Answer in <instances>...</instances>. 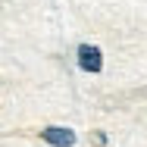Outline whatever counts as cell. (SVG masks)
Returning a JSON list of instances; mask_svg holds the SVG:
<instances>
[{
    "label": "cell",
    "mask_w": 147,
    "mask_h": 147,
    "mask_svg": "<svg viewBox=\"0 0 147 147\" xmlns=\"http://www.w3.org/2000/svg\"><path fill=\"white\" fill-rule=\"evenodd\" d=\"M41 138H44L47 144H53V147H69L75 141V131H72V128H63V125H50V128L41 131Z\"/></svg>",
    "instance_id": "7a4b0ae2"
},
{
    "label": "cell",
    "mask_w": 147,
    "mask_h": 147,
    "mask_svg": "<svg viewBox=\"0 0 147 147\" xmlns=\"http://www.w3.org/2000/svg\"><path fill=\"white\" fill-rule=\"evenodd\" d=\"M78 66H82L85 72H100L103 53H100L97 47H91V44H82V47H78Z\"/></svg>",
    "instance_id": "6da1fadb"
},
{
    "label": "cell",
    "mask_w": 147,
    "mask_h": 147,
    "mask_svg": "<svg viewBox=\"0 0 147 147\" xmlns=\"http://www.w3.org/2000/svg\"><path fill=\"white\" fill-rule=\"evenodd\" d=\"M91 141H94V144H107V135H100V131H94V135H91Z\"/></svg>",
    "instance_id": "3957f363"
}]
</instances>
